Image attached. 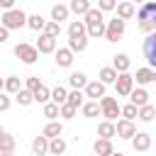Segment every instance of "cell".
<instances>
[{"label":"cell","instance_id":"obj_27","mask_svg":"<svg viewBox=\"0 0 156 156\" xmlns=\"http://www.w3.org/2000/svg\"><path fill=\"white\" fill-rule=\"evenodd\" d=\"M68 15H71V12H68V7H66V5H61V2L51 7V22H56V24H61L63 20H68Z\"/></svg>","mask_w":156,"mask_h":156},{"label":"cell","instance_id":"obj_47","mask_svg":"<svg viewBox=\"0 0 156 156\" xmlns=\"http://www.w3.org/2000/svg\"><path fill=\"white\" fill-rule=\"evenodd\" d=\"M7 39H10V32H7L5 27H0V44H5Z\"/></svg>","mask_w":156,"mask_h":156},{"label":"cell","instance_id":"obj_19","mask_svg":"<svg viewBox=\"0 0 156 156\" xmlns=\"http://www.w3.org/2000/svg\"><path fill=\"white\" fill-rule=\"evenodd\" d=\"M93 151H95V156H112V154H115V146H112V141H107V139H95Z\"/></svg>","mask_w":156,"mask_h":156},{"label":"cell","instance_id":"obj_28","mask_svg":"<svg viewBox=\"0 0 156 156\" xmlns=\"http://www.w3.org/2000/svg\"><path fill=\"white\" fill-rule=\"evenodd\" d=\"M98 78H100V83L107 88L110 83H115V80H117V73H115V68H112V66H102V68H100V73H98Z\"/></svg>","mask_w":156,"mask_h":156},{"label":"cell","instance_id":"obj_48","mask_svg":"<svg viewBox=\"0 0 156 156\" xmlns=\"http://www.w3.org/2000/svg\"><path fill=\"white\" fill-rule=\"evenodd\" d=\"M2 85H5V78H0V93H2Z\"/></svg>","mask_w":156,"mask_h":156},{"label":"cell","instance_id":"obj_33","mask_svg":"<svg viewBox=\"0 0 156 156\" xmlns=\"http://www.w3.org/2000/svg\"><path fill=\"white\" fill-rule=\"evenodd\" d=\"M66 95H68V90L63 88V85H56V88H51V102L54 105H66Z\"/></svg>","mask_w":156,"mask_h":156},{"label":"cell","instance_id":"obj_24","mask_svg":"<svg viewBox=\"0 0 156 156\" xmlns=\"http://www.w3.org/2000/svg\"><path fill=\"white\" fill-rule=\"evenodd\" d=\"M32 154H34V156H46V154H49V139L34 136V139H32Z\"/></svg>","mask_w":156,"mask_h":156},{"label":"cell","instance_id":"obj_34","mask_svg":"<svg viewBox=\"0 0 156 156\" xmlns=\"http://www.w3.org/2000/svg\"><path fill=\"white\" fill-rule=\"evenodd\" d=\"M83 102H85V98H83V90H71V93L66 95V105H71L73 110H78Z\"/></svg>","mask_w":156,"mask_h":156},{"label":"cell","instance_id":"obj_16","mask_svg":"<svg viewBox=\"0 0 156 156\" xmlns=\"http://www.w3.org/2000/svg\"><path fill=\"white\" fill-rule=\"evenodd\" d=\"M63 134V122L61 119H56V122H46V127H44V132H41V136L44 139H56V136H61Z\"/></svg>","mask_w":156,"mask_h":156},{"label":"cell","instance_id":"obj_45","mask_svg":"<svg viewBox=\"0 0 156 156\" xmlns=\"http://www.w3.org/2000/svg\"><path fill=\"white\" fill-rule=\"evenodd\" d=\"M139 29L146 32V34H151V32L156 29V24H154V22H139Z\"/></svg>","mask_w":156,"mask_h":156},{"label":"cell","instance_id":"obj_44","mask_svg":"<svg viewBox=\"0 0 156 156\" xmlns=\"http://www.w3.org/2000/svg\"><path fill=\"white\" fill-rule=\"evenodd\" d=\"M10 105H12V98H10L7 93H0V112H7Z\"/></svg>","mask_w":156,"mask_h":156},{"label":"cell","instance_id":"obj_51","mask_svg":"<svg viewBox=\"0 0 156 156\" xmlns=\"http://www.w3.org/2000/svg\"><path fill=\"white\" fill-rule=\"evenodd\" d=\"M2 132H5V129H2V127H0V134H2Z\"/></svg>","mask_w":156,"mask_h":156},{"label":"cell","instance_id":"obj_23","mask_svg":"<svg viewBox=\"0 0 156 156\" xmlns=\"http://www.w3.org/2000/svg\"><path fill=\"white\" fill-rule=\"evenodd\" d=\"M66 7H68V12H73V15H78V17H83V15H85L93 5H90L88 0H71Z\"/></svg>","mask_w":156,"mask_h":156},{"label":"cell","instance_id":"obj_6","mask_svg":"<svg viewBox=\"0 0 156 156\" xmlns=\"http://www.w3.org/2000/svg\"><path fill=\"white\" fill-rule=\"evenodd\" d=\"M115 90H117L119 98H129V93L134 90V78H132V73H117Z\"/></svg>","mask_w":156,"mask_h":156},{"label":"cell","instance_id":"obj_14","mask_svg":"<svg viewBox=\"0 0 156 156\" xmlns=\"http://www.w3.org/2000/svg\"><path fill=\"white\" fill-rule=\"evenodd\" d=\"M129 105H134L136 110L144 107V105H149V90L146 88H134L129 93Z\"/></svg>","mask_w":156,"mask_h":156},{"label":"cell","instance_id":"obj_10","mask_svg":"<svg viewBox=\"0 0 156 156\" xmlns=\"http://www.w3.org/2000/svg\"><path fill=\"white\" fill-rule=\"evenodd\" d=\"M136 134V124L134 122H127V119H117L115 122V136L119 139H132Z\"/></svg>","mask_w":156,"mask_h":156},{"label":"cell","instance_id":"obj_29","mask_svg":"<svg viewBox=\"0 0 156 156\" xmlns=\"http://www.w3.org/2000/svg\"><path fill=\"white\" fill-rule=\"evenodd\" d=\"M32 98H34V102H39V105H46V102H51V90L41 83V85L32 93Z\"/></svg>","mask_w":156,"mask_h":156},{"label":"cell","instance_id":"obj_41","mask_svg":"<svg viewBox=\"0 0 156 156\" xmlns=\"http://www.w3.org/2000/svg\"><path fill=\"white\" fill-rule=\"evenodd\" d=\"M39 85H41L39 76H29V78H24V85H22V88H24V90H29V93H34Z\"/></svg>","mask_w":156,"mask_h":156},{"label":"cell","instance_id":"obj_15","mask_svg":"<svg viewBox=\"0 0 156 156\" xmlns=\"http://www.w3.org/2000/svg\"><path fill=\"white\" fill-rule=\"evenodd\" d=\"M115 10H117V20H122V22L132 20V17H134V12H136L134 2H129V0H124V2H117V5H115Z\"/></svg>","mask_w":156,"mask_h":156},{"label":"cell","instance_id":"obj_46","mask_svg":"<svg viewBox=\"0 0 156 156\" xmlns=\"http://www.w3.org/2000/svg\"><path fill=\"white\" fill-rule=\"evenodd\" d=\"M0 7L7 12V10H12V7H15V0H0Z\"/></svg>","mask_w":156,"mask_h":156},{"label":"cell","instance_id":"obj_38","mask_svg":"<svg viewBox=\"0 0 156 156\" xmlns=\"http://www.w3.org/2000/svg\"><path fill=\"white\" fill-rule=\"evenodd\" d=\"M12 98H15V102H17V105H22V107H27V105H32V102H34L32 93H29V90H24V88H22L17 95H12Z\"/></svg>","mask_w":156,"mask_h":156},{"label":"cell","instance_id":"obj_50","mask_svg":"<svg viewBox=\"0 0 156 156\" xmlns=\"http://www.w3.org/2000/svg\"><path fill=\"white\" fill-rule=\"evenodd\" d=\"M0 156H12V154H0Z\"/></svg>","mask_w":156,"mask_h":156},{"label":"cell","instance_id":"obj_4","mask_svg":"<svg viewBox=\"0 0 156 156\" xmlns=\"http://www.w3.org/2000/svg\"><path fill=\"white\" fill-rule=\"evenodd\" d=\"M15 56L22 61V63H27V66H32V63H37V58H39V54H37V49H34V44H27V41H20V44H15Z\"/></svg>","mask_w":156,"mask_h":156},{"label":"cell","instance_id":"obj_13","mask_svg":"<svg viewBox=\"0 0 156 156\" xmlns=\"http://www.w3.org/2000/svg\"><path fill=\"white\" fill-rule=\"evenodd\" d=\"M34 49H37V54H54V51H56V39H51V37H46V34H39Z\"/></svg>","mask_w":156,"mask_h":156},{"label":"cell","instance_id":"obj_5","mask_svg":"<svg viewBox=\"0 0 156 156\" xmlns=\"http://www.w3.org/2000/svg\"><path fill=\"white\" fill-rule=\"evenodd\" d=\"M124 29H127V24H124L122 20L112 17V20L105 22V39H107V41H119V39L124 37Z\"/></svg>","mask_w":156,"mask_h":156},{"label":"cell","instance_id":"obj_40","mask_svg":"<svg viewBox=\"0 0 156 156\" xmlns=\"http://www.w3.org/2000/svg\"><path fill=\"white\" fill-rule=\"evenodd\" d=\"M119 117H122V119H127V122H134V119H136V107L127 102L124 107H119Z\"/></svg>","mask_w":156,"mask_h":156},{"label":"cell","instance_id":"obj_42","mask_svg":"<svg viewBox=\"0 0 156 156\" xmlns=\"http://www.w3.org/2000/svg\"><path fill=\"white\" fill-rule=\"evenodd\" d=\"M76 112H78V110H73L71 105H61V107H58V117H61V119H73Z\"/></svg>","mask_w":156,"mask_h":156},{"label":"cell","instance_id":"obj_26","mask_svg":"<svg viewBox=\"0 0 156 156\" xmlns=\"http://www.w3.org/2000/svg\"><path fill=\"white\" fill-rule=\"evenodd\" d=\"M112 136H115V122H100L98 124V139H107V141H112Z\"/></svg>","mask_w":156,"mask_h":156},{"label":"cell","instance_id":"obj_35","mask_svg":"<svg viewBox=\"0 0 156 156\" xmlns=\"http://www.w3.org/2000/svg\"><path fill=\"white\" fill-rule=\"evenodd\" d=\"M44 24H46V20H44L41 15H27V27H29V29L44 32Z\"/></svg>","mask_w":156,"mask_h":156},{"label":"cell","instance_id":"obj_3","mask_svg":"<svg viewBox=\"0 0 156 156\" xmlns=\"http://www.w3.org/2000/svg\"><path fill=\"white\" fill-rule=\"evenodd\" d=\"M98 105H100V115L105 117V122H115V119L119 117V107H122V105H119L115 98H107V95H105V98L98 100Z\"/></svg>","mask_w":156,"mask_h":156},{"label":"cell","instance_id":"obj_25","mask_svg":"<svg viewBox=\"0 0 156 156\" xmlns=\"http://www.w3.org/2000/svg\"><path fill=\"white\" fill-rule=\"evenodd\" d=\"M85 37V24L80 20H71L68 24V39H83Z\"/></svg>","mask_w":156,"mask_h":156},{"label":"cell","instance_id":"obj_2","mask_svg":"<svg viewBox=\"0 0 156 156\" xmlns=\"http://www.w3.org/2000/svg\"><path fill=\"white\" fill-rule=\"evenodd\" d=\"M0 27H5L7 32L27 27V15H24V10H20V7H12V10L2 12V17H0Z\"/></svg>","mask_w":156,"mask_h":156},{"label":"cell","instance_id":"obj_12","mask_svg":"<svg viewBox=\"0 0 156 156\" xmlns=\"http://www.w3.org/2000/svg\"><path fill=\"white\" fill-rule=\"evenodd\" d=\"M134 78V83L139 85V88H144V85H151L154 80H156V71L154 68H136V76H132Z\"/></svg>","mask_w":156,"mask_h":156},{"label":"cell","instance_id":"obj_1","mask_svg":"<svg viewBox=\"0 0 156 156\" xmlns=\"http://www.w3.org/2000/svg\"><path fill=\"white\" fill-rule=\"evenodd\" d=\"M80 22L85 24V37H88V39H100V37H105V15H102L100 10L90 7V10L83 15Z\"/></svg>","mask_w":156,"mask_h":156},{"label":"cell","instance_id":"obj_18","mask_svg":"<svg viewBox=\"0 0 156 156\" xmlns=\"http://www.w3.org/2000/svg\"><path fill=\"white\" fill-rule=\"evenodd\" d=\"M129 66H132V61H129L127 54L112 56V68H115V73H129Z\"/></svg>","mask_w":156,"mask_h":156},{"label":"cell","instance_id":"obj_11","mask_svg":"<svg viewBox=\"0 0 156 156\" xmlns=\"http://www.w3.org/2000/svg\"><path fill=\"white\" fill-rule=\"evenodd\" d=\"M134 15L139 22H154L156 24V2H144Z\"/></svg>","mask_w":156,"mask_h":156},{"label":"cell","instance_id":"obj_37","mask_svg":"<svg viewBox=\"0 0 156 156\" xmlns=\"http://www.w3.org/2000/svg\"><path fill=\"white\" fill-rule=\"evenodd\" d=\"M41 34H46V37H51V39H58V34H61V24H56V22L46 20V24H44V32H41Z\"/></svg>","mask_w":156,"mask_h":156},{"label":"cell","instance_id":"obj_32","mask_svg":"<svg viewBox=\"0 0 156 156\" xmlns=\"http://www.w3.org/2000/svg\"><path fill=\"white\" fill-rule=\"evenodd\" d=\"M73 56L76 54H80V51H85L88 49V37H83V39H68V46H66Z\"/></svg>","mask_w":156,"mask_h":156},{"label":"cell","instance_id":"obj_36","mask_svg":"<svg viewBox=\"0 0 156 156\" xmlns=\"http://www.w3.org/2000/svg\"><path fill=\"white\" fill-rule=\"evenodd\" d=\"M80 112H83L85 117H98V115H100V105L93 102V100H88V102L80 105Z\"/></svg>","mask_w":156,"mask_h":156},{"label":"cell","instance_id":"obj_20","mask_svg":"<svg viewBox=\"0 0 156 156\" xmlns=\"http://www.w3.org/2000/svg\"><path fill=\"white\" fill-rule=\"evenodd\" d=\"M15 146H17V139L10 132H2L0 134V154H15Z\"/></svg>","mask_w":156,"mask_h":156},{"label":"cell","instance_id":"obj_21","mask_svg":"<svg viewBox=\"0 0 156 156\" xmlns=\"http://www.w3.org/2000/svg\"><path fill=\"white\" fill-rule=\"evenodd\" d=\"M68 85H71L73 90H83V88L88 85V76H85L83 71H73V73L68 76Z\"/></svg>","mask_w":156,"mask_h":156},{"label":"cell","instance_id":"obj_39","mask_svg":"<svg viewBox=\"0 0 156 156\" xmlns=\"http://www.w3.org/2000/svg\"><path fill=\"white\" fill-rule=\"evenodd\" d=\"M41 112H44V117H46L49 122H56V119H58V105H54V102H46Z\"/></svg>","mask_w":156,"mask_h":156},{"label":"cell","instance_id":"obj_31","mask_svg":"<svg viewBox=\"0 0 156 156\" xmlns=\"http://www.w3.org/2000/svg\"><path fill=\"white\" fill-rule=\"evenodd\" d=\"M154 117H156V107L151 102L136 110V119H141V122H154Z\"/></svg>","mask_w":156,"mask_h":156},{"label":"cell","instance_id":"obj_7","mask_svg":"<svg viewBox=\"0 0 156 156\" xmlns=\"http://www.w3.org/2000/svg\"><path fill=\"white\" fill-rule=\"evenodd\" d=\"M144 58L149 61L146 68H154L156 66V32L146 34V39H144Z\"/></svg>","mask_w":156,"mask_h":156},{"label":"cell","instance_id":"obj_30","mask_svg":"<svg viewBox=\"0 0 156 156\" xmlns=\"http://www.w3.org/2000/svg\"><path fill=\"white\" fill-rule=\"evenodd\" d=\"M66 146H68L66 139H63V136H56V139L49 141V154H51V156H61V154H66Z\"/></svg>","mask_w":156,"mask_h":156},{"label":"cell","instance_id":"obj_43","mask_svg":"<svg viewBox=\"0 0 156 156\" xmlns=\"http://www.w3.org/2000/svg\"><path fill=\"white\" fill-rule=\"evenodd\" d=\"M115 5H117L115 0H100L95 10H100V12H110V10H115Z\"/></svg>","mask_w":156,"mask_h":156},{"label":"cell","instance_id":"obj_9","mask_svg":"<svg viewBox=\"0 0 156 156\" xmlns=\"http://www.w3.org/2000/svg\"><path fill=\"white\" fill-rule=\"evenodd\" d=\"M83 98H90L93 102H98L100 98H105V85L100 80H88V85L83 88Z\"/></svg>","mask_w":156,"mask_h":156},{"label":"cell","instance_id":"obj_22","mask_svg":"<svg viewBox=\"0 0 156 156\" xmlns=\"http://www.w3.org/2000/svg\"><path fill=\"white\" fill-rule=\"evenodd\" d=\"M22 90V80H20V76H7L5 78V85H2V93H7V95H17Z\"/></svg>","mask_w":156,"mask_h":156},{"label":"cell","instance_id":"obj_49","mask_svg":"<svg viewBox=\"0 0 156 156\" xmlns=\"http://www.w3.org/2000/svg\"><path fill=\"white\" fill-rule=\"evenodd\" d=\"M112 156H124V154H122V151H115V154H112Z\"/></svg>","mask_w":156,"mask_h":156},{"label":"cell","instance_id":"obj_8","mask_svg":"<svg viewBox=\"0 0 156 156\" xmlns=\"http://www.w3.org/2000/svg\"><path fill=\"white\" fill-rule=\"evenodd\" d=\"M129 141H132L134 151H139V154H146V151L151 149V141H154V139H151V134H149V132H136V134H134Z\"/></svg>","mask_w":156,"mask_h":156},{"label":"cell","instance_id":"obj_17","mask_svg":"<svg viewBox=\"0 0 156 156\" xmlns=\"http://www.w3.org/2000/svg\"><path fill=\"white\" fill-rule=\"evenodd\" d=\"M54 54H56V63H58V68H71V66H73V54H71L66 46L56 49Z\"/></svg>","mask_w":156,"mask_h":156}]
</instances>
